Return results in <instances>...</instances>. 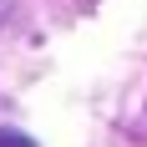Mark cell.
I'll list each match as a JSON object with an SVG mask.
<instances>
[{
    "mask_svg": "<svg viewBox=\"0 0 147 147\" xmlns=\"http://www.w3.org/2000/svg\"><path fill=\"white\" fill-rule=\"evenodd\" d=\"M0 147H36L26 132H10V127H0Z\"/></svg>",
    "mask_w": 147,
    "mask_h": 147,
    "instance_id": "cell-1",
    "label": "cell"
}]
</instances>
